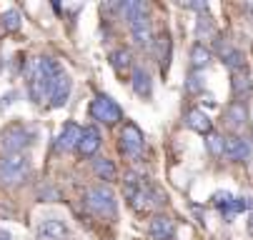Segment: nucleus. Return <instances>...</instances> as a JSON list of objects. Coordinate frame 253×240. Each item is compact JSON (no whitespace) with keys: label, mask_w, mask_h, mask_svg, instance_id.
<instances>
[{"label":"nucleus","mask_w":253,"mask_h":240,"mask_svg":"<svg viewBox=\"0 0 253 240\" xmlns=\"http://www.w3.org/2000/svg\"><path fill=\"white\" fill-rule=\"evenodd\" d=\"M63 73V68L53 58H33L28 65V93L33 103H43L50 98L55 78Z\"/></svg>","instance_id":"f257e3e1"},{"label":"nucleus","mask_w":253,"mask_h":240,"mask_svg":"<svg viewBox=\"0 0 253 240\" xmlns=\"http://www.w3.org/2000/svg\"><path fill=\"white\" fill-rule=\"evenodd\" d=\"M30 173V160L25 153H13L0 158V183L3 185H18Z\"/></svg>","instance_id":"f03ea898"},{"label":"nucleus","mask_w":253,"mask_h":240,"mask_svg":"<svg viewBox=\"0 0 253 240\" xmlns=\"http://www.w3.org/2000/svg\"><path fill=\"white\" fill-rule=\"evenodd\" d=\"M85 203L88 208L103 218H116L118 213V200H116V193L108 188V185H95L85 193Z\"/></svg>","instance_id":"7ed1b4c3"},{"label":"nucleus","mask_w":253,"mask_h":240,"mask_svg":"<svg viewBox=\"0 0 253 240\" xmlns=\"http://www.w3.org/2000/svg\"><path fill=\"white\" fill-rule=\"evenodd\" d=\"M90 118L98 120L100 125H116L123 120V110L121 105L111 98V95H95V100L90 103Z\"/></svg>","instance_id":"20e7f679"},{"label":"nucleus","mask_w":253,"mask_h":240,"mask_svg":"<svg viewBox=\"0 0 253 240\" xmlns=\"http://www.w3.org/2000/svg\"><path fill=\"white\" fill-rule=\"evenodd\" d=\"M30 143H33V130H28L25 125H10L0 133V148L5 150V155L23 153V148Z\"/></svg>","instance_id":"39448f33"},{"label":"nucleus","mask_w":253,"mask_h":240,"mask_svg":"<svg viewBox=\"0 0 253 240\" xmlns=\"http://www.w3.org/2000/svg\"><path fill=\"white\" fill-rule=\"evenodd\" d=\"M143 143H146V140H143L140 128L135 123H126L123 130H121V150L126 155H138L143 150Z\"/></svg>","instance_id":"423d86ee"},{"label":"nucleus","mask_w":253,"mask_h":240,"mask_svg":"<svg viewBox=\"0 0 253 240\" xmlns=\"http://www.w3.org/2000/svg\"><path fill=\"white\" fill-rule=\"evenodd\" d=\"M81 138H83V128H81L78 123H73V120H68V123L60 128V135L55 138V148H58L60 153H68V150L78 148Z\"/></svg>","instance_id":"0eeeda50"},{"label":"nucleus","mask_w":253,"mask_h":240,"mask_svg":"<svg viewBox=\"0 0 253 240\" xmlns=\"http://www.w3.org/2000/svg\"><path fill=\"white\" fill-rule=\"evenodd\" d=\"M70 90H73V80H70V75L63 70L58 78H55V83H53V90H50V108H63L65 103H68V98H70Z\"/></svg>","instance_id":"6e6552de"},{"label":"nucleus","mask_w":253,"mask_h":240,"mask_svg":"<svg viewBox=\"0 0 253 240\" xmlns=\"http://www.w3.org/2000/svg\"><path fill=\"white\" fill-rule=\"evenodd\" d=\"M100 145H103L100 130H98L95 125H85V128H83V138H81V143H78V153L85 155V158H93V155L100 150Z\"/></svg>","instance_id":"1a4fd4ad"},{"label":"nucleus","mask_w":253,"mask_h":240,"mask_svg":"<svg viewBox=\"0 0 253 240\" xmlns=\"http://www.w3.org/2000/svg\"><path fill=\"white\" fill-rule=\"evenodd\" d=\"M130 33H133L135 45H140V48H151V45H153V30H151L148 13H146V15H138V18L130 23Z\"/></svg>","instance_id":"9d476101"},{"label":"nucleus","mask_w":253,"mask_h":240,"mask_svg":"<svg viewBox=\"0 0 253 240\" xmlns=\"http://www.w3.org/2000/svg\"><path fill=\"white\" fill-rule=\"evenodd\" d=\"M130 85H133V93L138 98H151L153 95V80H151V73L143 70V68H133L130 73Z\"/></svg>","instance_id":"9b49d317"},{"label":"nucleus","mask_w":253,"mask_h":240,"mask_svg":"<svg viewBox=\"0 0 253 240\" xmlns=\"http://www.w3.org/2000/svg\"><path fill=\"white\" fill-rule=\"evenodd\" d=\"M148 230H151V238L153 240H173L175 238V223L168 215H156L151 220Z\"/></svg>","instance_id":"f8f14e48"},{"label":"nucleus","mask_w":253,"mask_h":240,"mask_svg":"<svg viewBox=\"0 0 253 240\" xmlns=\"http://www.w3.org/2000/svg\"><path fill=\"white\" fill-rule=\"evenodd\" d=\"M228 160H236V163H243L251 158V143L246 138H226V153H223Z\"/></svg>","instance_id":"ddd939ff"},{"label":"nucleus","mask_w":253,"mask_h":240,"mask_svg":"<svg viewBox=\"0 0 253 240\" xmlns=\"http://www.w3.org/2000/svg\"><path fill=\"white\" fill-rule=\"evenodd\" d=\"M186 125H188L191 130L201 133V135H211V133H213V123H211L208 113H203V110H198V108H191V110L186 113Z\"/></svg>","instance_id":"4468645a"},{"label":"nucleus","mask_w":253,"mask_h":240,"mask_svg":"<svg viewBox=\"0 0 253 240\" xmlns=\"http://www.w3.org/2000/svg\"><path fill=\"white\" fill-rule=\"evenodd\" d=\"M38 235L45 240H63V238H68V225L58 218H48L38 225Z\"/></svg>","instance_id":"2eb2a0df"},{"label":"nucleus","mask_w":253,"mask_h":240,"mask_svg":"<svg viewBox=\"0 0 253 240\" xmlns=\"http://www.w3.org/2000/svg\"><path fill=\"white\" fill-rule=\"evenodd\" d=\"M226 123L233 130H238V128H243L248 123V105H246V103H241V100L231 103V105L226 108Z\"/></svg>","instance_id":"dca6fc26"},{"label":"nucleus","mask_w":253,"mask_h":240,"mask_svg":"<svg viewBox=\"0 0 253 240\" xmlns=\"http://www.w3.org/2000/svg\"><path fill=\"white\" fill-rule=\"evenodd\" d=\"M221 58H223V65L228 68V70H233V75L241 73L243 68H246V58H243V53H241L238 48L226 45V48L221 50Z\"/></svg>","instance_id":"f3484780"},{"label":"nucleus","mask_w":253,"mask_h":240,"mask_svg":"<svg viewBox=\"0 0 253 240\" xmlns=\"http://www.w3.org/2000/svg\"><path fill=\"white\" fill-rule=\"evenodd\" d=\"M93 170H95V175H98L100 180H108V183L118 178V170H116L113 160H108V158H98V160H93Z\"/></svg>","instance_id":"a211bd4d"},{"label":"nucleus","mask_w":253,"mask_h":240,"mask_svg":"<svg viewBox=\"0 0 253 240\" xmlns=\"http://www.w3.org/2000/svg\"><path fill=\"white\" fill-rule=\"evenodd\" d=\"M208 63H211V50L206 48V43H193V48H191V65H193V70H203Z\"/></svg>","instance_id":"6ab92c4d"},{"label":"nucleus","mask_w":253,"mask_h":240,"mask_svg":"<svg viewBox=\"0 0 253 240\" xmlns=\"http://www.w3.org/2000/svg\"><path fill=\"white\" fill-rule=\"evenodd\" d=\"M213 35H215L213 18H211L208 13L198 15V20H196V38H198V43H201V40H208V38H213Z\"/></svg>","instance_id":"aec40b11"},{"label":"nucleus","mask_w":253,"mask_h":240,"mask_svg":"<svg viewBox=\"0 0 253 240\" xmlns=\"http://www.w3.org/2000/svg\"><path fill=\"white\" fill-rule=\"evenodd\" d=\"M111 65L116 68V70H128V68L133 65V55H130V50H126V48L113 50V53H111Z\"/></svg>","instance_id":"412c9836"},{"label":"nucleus","mask_w":253,"mask_h":240,"mask_svg":"<svg viewBox=\"0 0 253 240\" xmlns=\"http://www.w3.org/2000/svg\"><path fill=\"white\" fill-rule=\"evenodd\" d=\"M231 90H233V95L241 100V98H246V95L253 90V83H251V78H246V75L236 73V75H233V80H231Z\"/></svg>","instance_id":"4be33fe9"},{"label":"nucleus","mask_w":253,"mask_h":240,"mask_svg":"<svg viewBox=\"0 0 253 240\" xmlns=\"http://www.w3.org/2000/svg\"><path fill=\"white\" fill-rule=\"evenodd\" d=\"M158 48H161V73L168 75V70H170V38H168V33L161 35Z\"/></svg>","instance_id":"5701e85b"},{"label":"nucleus","mask_w":253,"mask_h":240,"mask_svg":"<svg viewBox=\"0 0 253 240\" xmlns=\"http://www.w3.org/2000/svg\"><path fill=\"white\" fill-rule=\"evenodd\" d=\"M0 25H3L8 33H15V30H20L23 18H20V13H18L15 8H10V10H5V13H3V18H0Z\"/></svg>","instance_id":"b1692460"},{"label":"nucleus","mask_w":253,"mask_h":240,"mask_svg":"<svg viewBox=\"0 0 253 240\" xmlns=\"http://www.w3.org/2000/svg\"><path fill=\"white\" fill-rule=\"evenodd\" d=\"M206 145H208L211 155H215V158H221V155L226 153V138H221L218 133H211V135H206Z\"/></svg>","instance_id":"393cba45"},{"label":"nucleus","mask_w":253,"mask_h":240,"mask_svg":"<svg viewBox=\"0 0 253 240\" xmlns=\"http://www.w3.org/2000/svg\"><path fill=\"white\" fill-rule=\"evenodd\" d=\"M203 85H206V80L201 78V73L196 70V73H191V78L186 80V90L188 93H201L203 90Z\"/></svg>","instance_id":"a878e982"},{"label":"nucleus","mask_w":253,"mask_h":240,"mask_svg":"<svg viewBox=\"0 0 253 240\" xmlns=\"http://www.w3.org/2000/svg\"><path fill=\"white\" fill-rule=\"evenodd\" d=\"M231 200H233V195H231V193H223V190L213 193V198H211V203L215 205V208H223V205H228Z\"/></svg>","instance_id":"bb28decb"},{"label":"nucleus","mask_w":253,"mask_h":240,"mask_svg":"<svg viewBox=\"0 0 253 240\" xmlns=\"http://www.w3.org/2000/svg\"><path fill=\"white\" fill-rule=\"evenodd\" d=\"M38 198H41V200H60V193H58L53 185H48V188H41V190H38Z\"/></svg>","instance_id":"cd10ccee"},{"label":"nucleus","mask_w":253,"mask_h":240,"mask_svg":"<svg viewBox=\"0 0 253 240\" xmlns=\"http://www.w3.org/2000/svg\"><path fill=\"white\" fill-rule=\"evenodd\" d=\"M180 8H186V10H196V13H208V3H203V0H201V3H180Z\"/></svg>","instance_id":"c85d7f7f"},{"label":"nucleus","mask_w":253,"mask_h":240,"mask_svg":"<svg viewBox=\"0 0 253 240\" xmlns=\"http://www.w3.org/2000/svg\"><path fill=\"white\" fill-rule=\"evenodd\" d=\"M248 230L253 233V200H251V208H248Z\"/></svg>","instance_id":"c756f323"},{"label":"nucleus","mask_w":253,"mask_h":240,"mask_svg":"<svg viewBox=\"0 0 253 240\" xmlns=\"http://www.w3.org/2000/svg\"><path fill=\"white\" fill-rule=\"evenodd\" d=\"M0 240H10V233H8V230H3V228H0Z\"/></svg>","instance_id":"7c9ffc66"}]
</instances>
